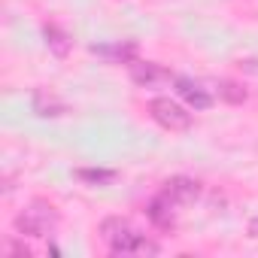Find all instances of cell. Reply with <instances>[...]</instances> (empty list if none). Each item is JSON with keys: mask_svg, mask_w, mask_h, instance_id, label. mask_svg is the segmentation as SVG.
<instances>
[{"mask_svg": "<svg viewBox=\"0 0 258 258\" xmlns=\"http://www.w3.org/2000/svg\"><path fill=\"white\" fill-rule=\"evenodd\" d=\"M100 240L106 243V249L112 255H158L161 252V246L155 240L140 234L121 216H109V219L100 222Z\"/></svg>", "mask_w": 258, "mask_h": 258, "instance_id": "cell-1", "label": "cell"}, {"mask_svg": "<svg viewBox=\"0 0 258 258\" xmlns=\"http://www.w3.org/2000/svg\"><path fill=\"white\" fill-rule=\"evenodd\" d=\"M16 231L22 237H34V240H43V237H52L55 228H58V210L49 204V201H31L16 219H13Z\"/></svg>", "mask_w": 258, "mask_h": 258, "instance_id": "cell-2", "label": "cell"}, {"mask_svg": "<svg viewBox=\"0 0 258 258\" xmlns=\"http://www.w3.org/2000/svg\"><path fill=\"white\" fill-rule=\"evenodd\" d=\"M149 115L164 127V131H188L191 127L188 106L173 100V97H152L149 100Z\"/></svg>", "mask_w": 258, "mask_h": 258, "instance_id": "cell-3", "label": "cell"}, {"mask_svg": "<svg viewBox=\"0 0 258 258\" xmlns=\"http://www.w3.org/2000/svg\"><path fill=\"white\" fill-rule=\"evenodd\" d=\"M127 73H131V82L140 85V88H158V85L176 79L164 64H158V61H140V58L127 64Z\"/></svg>", "mask_w": 258, "mask_h": 258, "instance_id": "cell-4", "label": "cell"}, {"mask_svg": "<svg viewBox=\"0 0 258 258\" xmlns=\"http://www.w3.org/2000/svg\"><path fill=\"white\" fill-rule=\"evenodd\" d=\"M173 88H176L179 100H182L188 109L204 112V109L213 106V94H210V88H204V85H201L198 79H191V76H176V79H173Z\"/></svg>", "mask_w": 258, "mask_h": 258, "instance_id": "cell-5", "label": "cell"}, {"mask_svg": "<svg viewBox=\"0 0 258 258\" xmlns=\"http://www.w3.org/2000/svg\"><path fill=\"white\" fill-rule=\"evenodd\" d=\"M161 195H167L176 207H188L201 198V182L191 179V176H170L161 185Z\"/></svg>", "mask_w": 258, "mask_h": 258, "instance_id": "cell-6", "label": "cell"}, {"mask_svg": "<svg viewBox=\"0 0 258 258\" xmlns=\"http://www.w3.org/2000/svg\"><path fill=\"white\" fill-rule=\"evenodd\" d=\"M88 52L103 58L106 64H131V61H137V43L134 40H124V43H94Z\"/></svg>", "mask_w": 258, "mask_h": 258, "instance_id": "cell-7", "label": "cell"}, {"mask_svg": "<svg viewBox=\"0 0 258 258\" xmlns=\"http://www.w3.org/2000/svg\"><path fill=\"white\" fill-rule=\"evenodd\" d=\"M146 216H149V222L155 225V228H161V231H170L173 225H176V204L167 198V195H155L152 201H149V207H146Z\"/></svg>", "mask_w": 258, "mask_h": 258, "instance_id": "cell-8", "label": "cell"}, {"mask_svg": "<svg viewBox=\"0 0 258 258\" xmlns=\"http://www.w3.org/2000/svg\"><path fill=\"white\" fill-rule=\"evenodd\" d=\"M31 109H34L40 118H61V115H67V103L58 100V97L49 94V91H34Z\"/></svg>", "mask_w": 258, "mask_h": 258, "instance_id": "cell-9", "label": "cell"}, {"mask_svg": "<svg viewBox=\"0 0 258 258\" xmlns=\"http://www.w3.org/2000/svg\"><path fill=\"white\" fill-rule=\"evenodd\" d=\"M43 43H46V49H49L55 58H67L70 49H73L70 34H67L64 28H58V25H46V28H43Z\"/></svg>", "mask_w": 258, "mask_h": 258, "instance_id": "cell-10", "label": "cell"}, {"mask_svg": "<svg viewBox=\"0 0 258 258\" xmlns=\"http://www.w3.org/2000/svg\"><path fill=\"white\" fill-rule=\"evenodd\" d=\"M213 97H219V100H225V103L240 106V103H246V100H249V91H246L240 82H231V79H216V82H213Z\"/></svg>", "mask_w": 258, "mask_h": 258, "instance_id": "cell-11", "label": "cell"}, {"mask_svg": "<svg viewBox=\"0 0 258 258\" xmlns=\"http://www.w3.org/2000/svg\"><path fill=\"white\" fill-rule=\"evenodd\" d=\"M73 176L82 179V182H88V185H112L118 173H115V170H103V167H82V170H76Z\"/></svg>", "mask_w": 258, "mask_h": 258, "instance_id": "cell-12", "label": "cell"}, {"mask_svg": "<svg viewBox=\"0 0 258 258\" xmlns=\"http://www.w3.org/2000/svg\"><path fill=\"white\" fill-rule=\"evenodd\" d=\"M10 252H16V255H25V258L31 255V249H28L25 243H13V246H10Z\"/></svg>", "mask_w": 258, "mask_h": 258, "instance_id": "cell-13", "label": "cell"}, {"mask_svg": "<svg viewBox=\"0 0 258 258\" xmlns=\"http://www.w3.org/2000/svg\"><path fill=\"white\" fill-rule=\"evenodd\" d=\"M249 237H252V240H258V216L249 222Z\"/></svg>", "mask_w": 258, "mask_h": 258, "instance_id": "cell-14", "label": "cell"}]
</instances>
